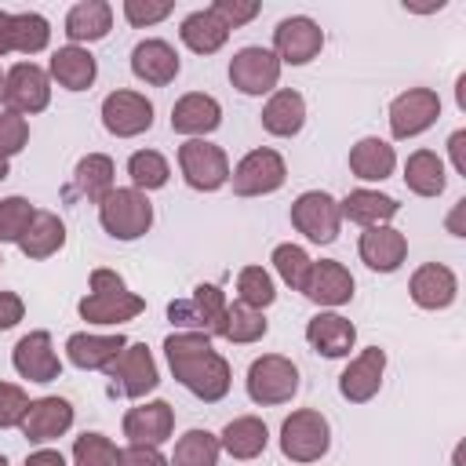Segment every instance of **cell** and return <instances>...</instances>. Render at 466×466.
Instances as JSON below:
<instances>
[{
    "label": "cell",
    "instance_id": "obj_48",
    "mask_svg": "<svg viewBox=\"0 0 466 466\" xmlns=\"http://www.w3.org/2000/svg\"><path fill=\"white\" fill-rule=\"evenodd\" d=\"M171 15V4L164 0V4H146V0H124V18L131 22V25H153V22H160V18H167Z\"/></svg>",
    "mask_w": 466,
    "mask_h": 466
},
{
    "label": "cell",
    "instance_id": "obj_57",
    "mask_svg": "<svg viewBox=\"0 0 466 466\" xmlns=\"http://www.w3.org/2000/svg\"><path fill=\"white\" fill-rule=\"evenodd\" d=\"M0 466H7V459H4V455H0Z\"/></svg>",
    "mask_w": 466,
    "mask_h": 466
},
{
    "label": "cell",
    "instance_id": "obj_22",
    "mask_svg": "<svg viewBox=\"0 0 466 466\" xmlns=\"http://www.w3.org/2000/svg\"><path fill=\"white\" fill-rule=\"evenodd\" d=\"M408 291H411L415 306H422V309H444V306L455 302V295H459V280H455V273H451L448 266H441V262H426V266H419V269L411 273Z\"/></svg>",
    "mask_w": 466,
    "mask_h": 466
},
{
    "label": "cell",
    "instance_id": "obj_24",
    "mask_svg": "<svg viewBox=\"0 0 466 466\" xmlns=\"http://www.w3.org/2000/svg\"><path fill=\"white\" fill-rule=\"evenodd\" d=\"M131 73L153 87H164L178 76V55L167 40H142L131 51Z\"/></svg>",
    "mask_w": 466,
    "mask_h": 466
},
{
    "label": "cell",
    "instance_id": "obj_31",
    "mask_svg": "<svg viewBox=\"0 0 466 466\" xmlns=\"http://www.w3.org/2000/svg\"><path fill=\"white\" fill-rule=\"evenodd\" d=\"M109 29H113V7L106 0H84V4L69 7V15H66V36L73 44L102 40Z\"/></svg>",
    "mask_w": 466,
    "mask_h": 466
},
{
    "label": "cell",
    "instance_id": "obj_39",
    "mask_svg": "<svg viewBox=\"0 0 466 466\" xmlns=\"http://www.w3.org/2000/svg\"><path fill=\"white\" fill-rule=\"evenodd\" d=\"M51 40V25L44 15L36 11H22V15H11V51H22V55H36L44 51Z\"/></svg>",
    "mask_w": 466,
    "mask_h": 466
},
{
    "label": "cell",
    "instance_id": "obj_51",
    "mask_svg": "<svg viewBox=\"0 0 466 466\" xmlns=\"http://www.w3.org/2000/svg\"><path fill=\"white\" fill-rule=\"evenodd\" d=\"M91 291H124V277L116 269H91Z\"/></svg>",
    "mask_w": 466,
    "mask_h": 466
},
{
    "label": "cell",
    "instance_id": "obj_20",
    "mask_svg": "<svg viewBox=\"0 0 466 466\" xmlns=\"http://www.w3.org/2000/svg\"><path fill=\"white\" fill-rule=\"evenodd\" d=\"M357 251H360V258H364L368 269L393 273V269H400V262H404V255H408V240H404V233L393 229V226H368V229L360 233Z\"/></svg>",
    "mask_w": 466,
    "mask_h": 466
},
{
    "label": "cell",
    "instance_id": "obj_32",
    "mask_svg": "<svg viewBox=\"0 0 466 466\" xmlns=\"http://www.w3.org/2000/svg\"><path fill=\"white\" fill-rule=\"evenodd\" d=\"M266 441H269L266 422L255 419V415H240V419L226 422V430L218 437V448H226L233 459H258L266 451Z\"/></svg>",
    "mask_w": 466,
    "mask_h": 466
},
{
    "label": "cell",
    "instance_id": "obj_53",
    "mask_svg": "<svg viewBox=\"0 0 466 466\" xmlns=\"http://www.w3.org/2000/svg\"><path fill=\"white\" fill-rule=\"evenodd\" d=\"M22 466H66V455H62V451H51V448H40V451H33Z\"/></svg>",
    "mask_w": 466,
    "mask_h": 466
},
{
    "label": "cell",
    "instance_id": "obj_41",
    "mask_svg": "<svg viewBox=\"0 0 466 466\" xmlns=\"http://www.w3.org/2000/svg\"><path fill=\"white\" fill-rule=\"evenodd\" d=\"M120 451L106 433H80L73 441V466H116Z\"/></svg>",
    "mask_w": 466,
    "mask_h": 466
},
{
    "label": "cell",
    "instance_id": "obj_50",
    "mask_svg": "<svg viewBox=\"0 0 466 466\" xmlns=\"http://www.w3.org/2000/svg\"><path fill=\"white\" fill-rule=\"evenodd\" d=\"M22 317H25V302L15 291H0V331L15 328Z\"/></svg>",
    "mask_w": 466,
    "mask_h": 466
},
{
    "label": "cell",
    "instance_id": "obj_17",
    "mask_svg": "<svg viewBox=\"0 0 466 466\" xmlns=\"http://www.w3.org/2000/svg\"><path fill=\"white\" fill-rule=\"evenodd\" d=\"M382 371H386V353L379 346H368L360 357L350 360V368L339 375V393L350 404H368L379 386H382Z\"/></svg>",
    "mask_w": 466,
    "mask_h": 466
},
{
    "label": "cell",
    "instance_id": "obj_45",
    "mask_svg": "<svg viewBox=\"0 0 466 466\" xmlns=\"http://www.w3.org/2000/svg\"><path fill=\"white\" fill-rule=\"evenodd\" d=\"M25 142H29V124H25V116L4 109V113H0V157L7 160V157H15V153H22Z\"/></svg>",
    "mask_w": 466,
    "mask_h": 466
},
{
    "label": "cell",
    "instance_id": "obj_11",
    "mask_svg": "<svg viewBox=\"0 0 466 466\" xmlns=\"http://www.w3.org/2000/svg\"><path fill=\"white\" fill-rule=\"evenodd\" d=\"M441 116V98L430 87H408L390 102V131L393 138H415L433 127Z\"/></svg>",
    "mask_w": 466,
    "mask_h": 466
},
{
    "label": "cell",
    "instance_id": "obj_42",
    "mask_svg": "<svg viewBox=\"0 0 466 466\" xmlns=\"http://www.w3.org/2000/svg\"><path fill=\"white\" fill-rule=\"evenodd\" d=\"M237 295H240V302L251 306V309H266V306L277 299L273 280H269V273H266L262 266H244V269H240V277H237Z\"/></svg>",
    "mask_w": 466,
    "mask_h": 466
},
{
    "label": "cell",
    "instance_id": "obj_37",
    "mask_svg": "<svg viewBox=\"0 0 466 466\" xmlns=\"http://www.w3.org/2000/svg\"><path fill=\"white\" fill-rule=\"evenodd\" d=\"M266 317L262 309H251L244 302H229L226 306V317H222V328H218V339L226 342H237V346H248V342H258L266 335Z\"/></svg>",
    "mask_w": 466,
    "mask_h": 466
},
{
    "label": "cell",
    "instance_id": "obj_30",
    "mask_svg": "<svg viewBox=\"0 0 466 466\" xmlns=\"http://www.w3.org/2000/svg\"><path fill=\"white\" fill-rule=\"evenodd\" d=\"M339 211H342V218L360 222L368 229V226H386L400 211V204L375 189H353V193H346V200H339Z\"/></svg>",
    "mask_w": 466,
    "mask_h": 466
},
{
    "label": "cell",
    "instance_id": "obj_15",
    "mask_svg": "<svg viewBox=\"0 0 466 466\" xmlns=\"http://www.w3.org/2000/svg\"><path fill=\"white\" fill-rule=\"evenodd\" d=\"M11 364L22 379L29 382H55L62 375V360L51 346V335L47 331H29L15 342V353H11Z\"/></svg>",
    "mask_w": 466,
    "mask_h": 466
},
{
    "label": "cell",
    "instance_id": "obj_26",
    "mask_svg": "<svg viewBox=\"0 0 466 466\" xmlns=\"http://www.w3.org/2000/svg\"><path fill=\"white\" fill-rule=\"evenodd\" d=\"M306 342L317 350V353H324V357H346L350 350H353V342H357V328L346 320V317H339V313H317L309 324H306Z\"/></svg>",
    "mask_w": 466,
    "mask_h": 466
},
{
    "label": "cell",
    "instance_id": "obj_25",
    "mask_svg": "<svg viewBox=\"0 0 466 466\" xmlns=\"http://www.w3.org/2000/svg\"><path fill=\"white\" fill-rule=\"evenodd\" d=\"M124 346H127V339H124L120 331H116V335H87V331H76V335L66 339L69 360H73L76 368H84V371L109 368V364L120 357Z\"/></svg>",
    "mask_w": 466,
    "mask_h": 466
},
{
    "label": "cell",
    "instance_id": "obj_36",
    "mask_svg": "<svg viewBox=\"0 0 466 466\" xmlns=\"http://www.w3.org/2000/svg\"><path fill=\"white\" fill-rule=\"evenodd\" d=\"M178 36H182V44H186L189 51H197V55H215V51L226 44L229 29H226L222 18H215L211 11H193V15H186Z\"/></svg>",
    "mask_w": 466,
    "mask_h": 466
},
{
    "label": "cell",
    "instance_id": "obj_1",
    "mask_svg": "<svg viewBox=\"0 0 466 466\" xmlns=\"http://www.w3.org/2000/svg\"><path fill=\"white\" fill-rule=\"evenodd\" d=\"M164 353L171 364V375L204 404H215L229 393V364L222 353L211 350V335L204 331H175L164 339Z\"/></svg>",
    "mask_w": 466,
    "mask_h": 466
},
{
    "label": "cell",
    "instance_id": "obj_5",
    "mask_svg": "<svg viewBox=\"0 0 466 466\" xmlns=\"http://www.w3.org/2000/svg\"><path fill=\"white\" fill-rule=\"evenodd\" d=\"M291 226L313 244H331L339 237V226H342L339 200L331 193H324V189L299 193L295 204H291Z\"/></svg>",
    "mask_w": 466,
    "mask_h": 466
},
{
    "label": "cell",
    "instance_id": "obj_49",
    "mask_svg": "<svg viewBox=\"0 0 466 466\" xmlns=\"http://www.w3.org/2000/svg\"><path fill=\"white\" fill-rule=\"evenodd\" d=\"M116 466H167V459L153 444H127V448H120Z\"/></svg>",
    "mask_w": 466,
    "mask_h": 466
},
{
    "label": "cell",
    "instance_id": "obj_40",
    "mask_svg": "<svg viewBox=\"0 0 466 466\" xmlns=\"http://www.w3.org/2000/svg\"><path fill=\"white\" fill-rule=\"evenodd\" d=\"M127 175H131V186H135L138 193H149V189L167 186L171 167H167V160H164L157 149H138V153H131V160H127Z\"/></svg>",
    "mask_w": 466,
    "mask_h": 466
},
{
    "label": "cell",
    "instance_id": "obj_47",
    "mask_svg": "<svg viewBox=\"0 0 466 466\" xmlns=\"http://www.w3.org/2000/svg\"><path fill=\"white\" fill-rule=\"evenodd\" d=\"M25 408H29V397L15 382H0V430L18 426L22 415H25Z\"/></svg>",
    "mask_w": 466,
    "mask_h": 466
},
{
    "label": "cell",
    "instance_id": "obj_58",
    "mask_svg": "<svg viewBox=\"0 0 466 466\" xmlns=\"http://www.w3.org/2000/svg\"><path fill=\"white\" fill-rule=\"evenodd\" d=\"M0 91H4V73H0Z\"/></svg>",
    "mask_w": 466,
    "mask_h": 466
},
{
    "label": "cell",
    "instance_id": "obj_55",
    "mask_svg": "<svg viewBox=\"0 0 466 466\" xmlns=\"http://www.w3.org/2000/svg\"><path fill=\"white\" fill-rule=\"evenodd\" d=\"M462 211H466V200H459V204H455V211L448 215V229H451L455 237H462V233H466V229H462Z\"/></svg>",
    "mask_w": 466,
    "mask_h": 466
},
{
    "label": "cell",
    "instance_id": "obj_12",
    "mask_svg": "<svg viewBox=\"0 0 466 466\" xmlns=\"http://www.w3.org/2000/svg\"><path fill=\"white\" fill-rule=\"evenodd\" d=\"M320 47H324V33L306 15H291V18H284L273 29V55H277V62L306 66V62H313L320 55Z\"/></svg>",
    "mask_w": 466,
    "mask_h": 466
},
{
    "label": "cell",
    "instance_id": "obj_35",
    "mask_svg": "<svg viewBox=\"0 0 466 466\" xmlns=\"http://www.w3.org/2000/svg\"><path fill=\"white\" fill-rule=\"evenodd\" d=\"M404 182L419 197H441L444 193V182H448L444 160L433 149H415L408 157V164H404Z\"/></svg>",
    "mask_w": 466,
    "mask_h": 466
},
{
    "label": "cell",
    "instance_id": "obj_21",
    "mask_svg": "<svg viewBox=\"0 0 466 466\" xmlns=\"http://www.w3.org/2000/svg\"><path fill=\"white\" fill-rule=\"evenodd\" d=\"M76 309L87 324H124L146 309V299H138L127 288L124 291H91L76 302Z\"/></svg>",
    "mask_w": 466,
    "mask_h": 466
},
{
    "label": "cell",
    "instance_id": "obj_29",
    "mask_svg": "<svg viewBox=\"0 0 466 466\" xmlns=\"http://www.w3.org/2000/svg\"><path fill=\"white\" fill-rule=\"evenodd\" d=\"M113 189V160L106 153H87L80 157L76 171H73V186L69 197H84L91 204H102L106 193Z\"/></svg>",
    "mask_w": 466,
    "mask_h": 466
},
{
    "label": "cell",
    "instance_id": "obj_27",
    "mask_svg": "<svg viewBox=\"0 0 466 466\" xmlns=\"http://www.w3.org/2000/svg\"><path fill=\"white\" fill-rule=\"evenodd\" d=\"M302 124H306V102H302V95L291 91V87L273 91L269 102L262 106V127H266L269 135H277V138L299 135Z\"/></svg>",
    "mask_w": 466,
    "mask_h": 466
},
{
    "label": "cell",
    "instance_id": "obj_9",
    "mask_svg": "<svg viewBox=\"0 0 466 466\" xmlns=\"http://www.w3.org/2000/svg\"><path fill=\"white\" fill-rule=\"evenodd\" d=\"M233 193L237 197H266V193H277L288 178V167H284V157L277 149H251L233 171Z\"/></svg>",
    "mask_w": 466,
    "mask_h": 466
},
{
    "label": "cell",
    "instance_id": "obj_13",
    "mask_svg": "<svg viewBox=\"0 0 466 466\" xmlns=\"http://www.w3.org/2000/svg\"><path fill=\"white\" fill-rule=\"evenodd\" d=\"M102 124L116 138H135L153 127V102L138 91H113L102 102Z\"/></svg>",
    "mask_w": 466,
    "mask_h": 466
},
{
    "label": "cell",
    "instance_id": "obj_34",
    "mask_svg": "<svg viewBox=\"0 0 466 466\" xmlns=\"http://www.w3.org/2000/svg\"><path fill=\"white\" fill-rule=\"evenodd\" d=\"M62 244H66V226L51 211H36L33 222H29V229L18 240V248H22L25 258H51Z\"/></svg>",
    "mask_w": 466,
    "mask_h": 466
},
{
    "label": "cell",
    "instance_id": "obj_7",
    "mask_svg": "<svg viewBox=\"0 0 466 466\" xmlns=\"http://www.w3.org/2000/svg\"><path fill=\"white\" fill-rule=\"evenodd\" d=\"M226 295L218 284H197L189 299H178L167 306L171 324L189 328V331H204V335H218L222 317H226Z\"/></svg>",
    "mask_w": 466,
    "mask_h": 466
},
{
    "label": "cell",
    "instance_id": "obj_16",
    "mask_svg": "<svg viewBox=\"0 0 466 466\" xmlns=\"http://www.w3.org/2000/svg\"><path fill=\"white\" fill-rule=\"evenodd\" d=\"M22 437L33 441V444H44V441H55L62 437L69 426H73V404L66 397H40V400H29L25 415H22Z\"/></svg>",
    "mask_w": 466,
    "mask_h": 466
},
{
    "label": "cell",
    "instance_id": "obj_43",
    "mask_svg": "<svg viewBox=\"0 0 466 466\" xmlns=\"http://www.w3.org/2000/svg\"><path fill=\"white\" fill-rule=\"evenodd\" d=\"M273 266H277V273H280V280H284L288 288L302 291V284H306V273H309L313 258H309L299 244H277V248H273Z\"/></svg>",
    "mask_w": 466,
    "mask_h": 466
},
{
    "label": "cell",
    "instance_id": "obj_3",
    "mask_svg": "<svg viewBox=\"0 0 466 466\" xmlns=\"http://www.w3.org/2000/svg\"><path fill=\"white\" fill-rule=\"evenodd\" d=\"M331 448V426L317 408H299L280 426V451L291 462H317Z\"/></svg>",
    "mask_w": 466,
    "mask_h": 466
},
{
    "label": "cell",
    "instance_id": "obj_2",
    "mask_svg": "<svg viewBox=\"0 0 466 466\" xmlns=\"http://www.w3.org/2000/svg\"><path fill=\"white\" fill-rule=\"evenodd\" d=\"M98 222L116 240H138L153 226V204L135 186H127V189H116L113 186L106 193V200L98 204Z\"/></svg>",
    "mask_w": 466,
    "mask_h": 466
},
{
    "label": "cell",
    "instance_id": "obj_54",
    "mask_svg": "<svg viewBox=\"0 0 466 466\" xmlns=\"http://www.w3.org/2000/svg\"><path fill=\"white\" fill-rule=\"evenodd\" d=\"M7 51H11V15L0 11V55H7Z\"/></svg>",
    "mask_w": 466,
    "mask_h": 466
},
{
    "label": "cell",
    "instance_id": "obj_18",
    "mask_svg": "<svg viewBox=\"0 0 466 466\" xmlns=\"http://www.w3.org/2000/svg\"><path fill=\"white\" fill-rule=\"evenodd\" d=\"M302 295L317 306H342L353 299V277L342 262L335 258H320L309 266L306 273V284H302Z\"/></svg>",
    "mask_w": 466,
    "mask_h": 466
},
{
    "label": "cell",
    "instance_id": "obj_56",
    "mask_svg": "<svg viewBox=\"0 0 466 466\" xmlns=\"http://www.w3.org/2000/svg\"><path fill=\"white\" fill-rule=\"evenodd\" d=\"M4 178H7V160L0 157V182H4Z\"/></svg>",
    "mask_w": 466,
    "mask_h": 466
},
{
    "label": "cell",
    "instance_id": "obj_52",
    "mask_svg": "<svg viewBox=\"0 0 466 466\" xmlns=\"http://www.w3.org/2000/svg\"><path fill=\"white\" fill-rule=\"evenodd\" d=\"M448 153H451V164L459 175H466V131H455L448 138Z\"/></svg>",
    "mask_w": 466,
    "mask_h": 466
},
{
    "label": "cell",
    "instance_id": "obj_46",
    "mask_svg": "<svg viewBox=\"0 0 466 466\" xmlns=\"http://www.w3.org/2000/svg\"><path fill=\"white\" fill-rule=\"evenodd\" d=\"M208 11L215 18H222L226 29H237V25H248L258 15V0H215Z\"/></svg>",
    "mask_w": 466,
    "mask_h": 466
},
{
    "label": "cell",
    "instance_id": "obj_28",
    "mask_svg": "<svg viewBox=\"0 0 466 466\" xmlns=\"http://www.w3.org/2000/svg\"><path fill=\"white\" fill-rule=\"evenodd\" d=\"M51 76L66 87V91H87L98 76V66H95V55L87 47H76V44H66L51 55Z\"/></svg>",
    "mask_w": 466,
    "mask_h": 466
},
{
    "label": "cell",
    "instance_id": "obj_33",
    "mask_svg": "<svg viewBox=\"0 0 466 466\" xmlns=\"http://www.w3.org/2000/svg\"><path fill=\"white\" fill-rule=\"evenodd\" d=\"M393 164H397V153L390 142L382 138H360L353 149H350V171L364 182H382L393 175Z\"/></svg>",
    "mask_w": 466,
    "mask_h": 466
},
{
    "label": "cell",
    "instance_id": "obj_8",
    "mask_svg": "<svg viewBox=\"0 0 466 466\" xmlns=\"http://www.w3.org/2000/svg\"><path fill=\"white\" fill-rule=\"evenodd\" d=\"M178 167H182V178L200 189V193H211L218 186L229 182V160L218 146L204 142V138H189L178 146Z\"/></svg>",
    "mask_w": 466,
    "mask_h": 466
},
{
    "label": "cell",
    "instance_id": "obj_38",
    "mask_svg": "<svg viewBox=\"0 0 466 466\" xmlns=\"http://www.w3.org/2000/svg\"><path fill=\"white\" fill-rule=\"evenodd\" d=\"M218 437L208 430H186L167 466H218Z\"/></svg>",
    "mask_w": 466,
    "mask_h": 466
},
{
    "label": "cell",
    "instance_id": "obj_23",
    "mask_svg": "<svg viewBox=\"0 0 466 466\" xmlns=\"http://www.w3.org/2000/svg\"><path fill=\"white\" fill-rule=\"evenodd\" d=\"M218 124H222V106L204 91H189L171 106V131H178V135L197 138V135L215 131Z\"/></svg>",
    "mask_w": 466,
    "mask_h": 466
},
{
    "label": "cell",
    "instance_id": "obj_14",
    "mask_svg": "<svg viewBox=\"0 0 466 466\" xmlns=\"http://www.w3.org/2000/svg\"><path fill=\"white\" fill-rule=\"evenodd\" d=\"M280 80V62L266 47H240L229 62V84L244 95H266Z\"/></svg>",
    "mask_w": 466,
    "mask_h": 466
},
{
    "label": "cell",
    "instance_id": "obj_19",
    "mask_svg": "<svg viewBox=\"0 0 466 466\" xmlns=\"http://www.w3.org/2000/svg\"><path fill=\"white\" fill-rule=\"evenodd\" d=\"M175 430V411L167 400H149V404H138L124 415V437L131 444H153L160 448Z\"/></svg>",
    "mask_w": 466,
    "mask_h": 466
},
{
    "label": "cell",
    "instance_id": "obj_10",
    "mask_svg": "<svg viewBox=\"0 0 466 466\" xmlns=\"http://www.w3.org/2000/svg\"><path fill=\"white\" fill-rule=\"evenodd\" d=\"M0 98H4V106H7L11 113H18V116L40 113V109H47V102H51V80H47V73H44L40 66L18 62V66H11V69L4 73V91H0Z\"/></svg>",
    "mask_w": 466,
    "mask_h": 466
},
{
    "label": "cell",
    "instance_id": "obj_4",
    "mask_svg": "<svg viewBox=\"0 0 466 466\" xmlns=\"http://www.w3.org/2000/svg\"><path fill=\"white\" fill-rule=\"evenodd\" d=\"M299 393V368L280 353H262L248 368V397L262 408L288 404Z\"/></svg>",
    "mask_w": 466,
    "mask_h": 466
},
{
    "label": "cell",
    "instance_id": "obj_44",
    "mask_svg": "<svg viewBox=\"0 0 466 466\" xmlns=\"http://www.w3.org/2000/svg\"><path fill=\"white\" fill-rule=\"evenodd\" d=\"M33 215H36V208L25 200V197H4L0 200V244H7V240H22V233L29 229V222H33Z\"/></svg>",
    "mask_w": 466,
    "mask_h": 466
},
{
    "label": "cell",
    "instance_id": "obj_6",
    "mask_svg": "<svg viewBox=\"0 0 466 466\" xmlns=\"http://www.w3.org/2000/svg\"><path fill=\"white\" fill-rule=\"evenodd\" d=\"M160 375H157V360L149 353L146 342H127L120 350V357L109 364V390L120 393V397H146L149 390H157Z\"/></svg>",
    "mask_w": 466,
    "mask_h": 466
},
{
    "label": "cell",
    "instance_id": "obj_59",
    "mask_svg": "<svg viewBox=\"0 0 466 466\" xmlns=\"http://www.w3.org/2000/svg\"><path fill=\"white\" fill-rule=\"evenodd\" d=\"M0 262H4V258H0Z\"/></svg>",
    "mask_w": 466,
    "mask_h": 466
}]
</instances>
